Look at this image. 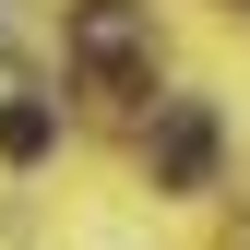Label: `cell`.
I'll use <instances>...</instances> for the list:
<instances>
[{
    "label": "cell",
    "instance_id": "obj_1",
    "mask_svg": "<svg viewBox=\"0 0 250 250\" xmlns=\"http://www.w3.org/2000/svg\"><path fill=\"white\" fill-rule=\"evenodd\" d=\"M72 60H83V72H107V83H143V72H155L143 0H83V12H72Z\"/></svg>",
    "mask_w": 250,
    "mask_h": 250
},
{
    "label": "cell",
    "instance_id": "obj_2",
    "mask_svg": "<svg viewBox=\"0 0 250 250\" xmlns=\"http://www.w3.org/2000/svg\"><path fill=\"white\" fill-rule=\"evenodd\" d=\"M203 167H214V119L179 96V107H167V131H155V179H167V191H203Z\"/></svg>",
    "mask_w": 250,
    "mask_h": 250
},
{
    "label": "cell",
    "instance_id": "obj_3",
    "mask_svg": "<svg viewBox=\"0 0 250 250\" xmlns=\"http://www.w3.org/2000/svg\"><path fill=\"white\" fill-rule=\"evenodd\" d=\"M0 155H48V107H0Z\"/></svg>",
    "mask_w": 250,
    "mask_h": 250
}]
</instances>
